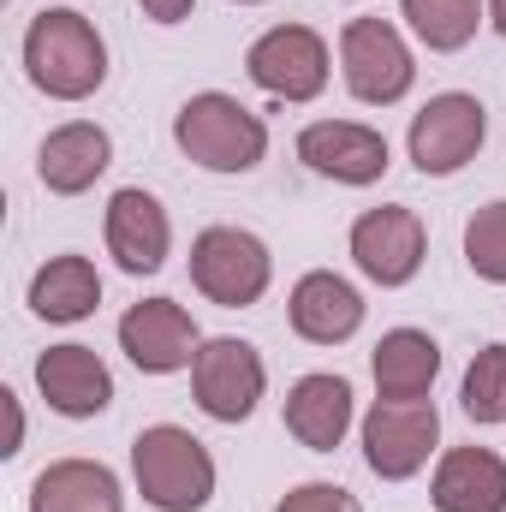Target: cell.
<instances>
[{
    "mask_svg": "<svg viewBox=\"0 0 506 512\" xmlns=\"http://www.w3.org/2000/svg\"><path fill=\"white\" fill-rule=\"evenodd\" d=\"M24 72H30V84H36L42 96H54V102H84V96H96L102 78H108V42H102V30H96L84 12L48 6V12H36L30 30H24Z\"/></svg>",
    "mask_w": 506,
    "mask_h": 512,
    "instance_id": "1",
    "label": "cell"
},
{
    "mask_svg": "<svg viewBox=\"0 0 506 512\" xmlns=\"http://www.w3.org/2000/svg\"><path fill=\"white\" fill-rule=\"evenodd\" d=\"M131 477L155 512H203L215 495V459L179 423H155L131 441Z\"/></svg>",
    "mask_w": 506,
    "mask_h": 512,
    "instance_id": "2",
    "label": "cell"
},
{
    "mask_svg": "<svg viewBox=\"0 0 506 512\" xmlns=\"http://www.w3.org/2000/svg\"><path fill=\"white\" fill-rule=\"evenodd\" d=\"M173 143L203 167V173H251L268 155V126L256 120L239 96L203 90L173 114Z\"/></svg>",
    "mask_w": 506,
    "mask_h": 512,
    "instance_id": "3",
    "label": "cell"
},
{
    "mask_svg": "<svg viewBox=\"0 0 506 512\" xmlns=\"http://www.w3.org/2000/svg\"><path fill=\"white\" fill-rule=\"evenodd\" d=\"M274 280V256L268 245L245 227H203L191 245V286L221 304V310H245L268 292Z\"/></svg>",
    "mask_w": 506,
    "mask_h": 512,
    "instance_id": "4",
    "label": "cell"
},
{
    "mask_svg": "<svg viewBox=\"0 0 506 512\" xmlns=\"http://www.w3.org/2000/svg\"><path fill=\"white\" fill-rule=\"evenodd\" d=\"M340 72L346 90L370 108H393L411 84H417V60L405 48V36L387 18H352L340 36Z\"/></svg>",
    "mask_w": 506,
    "mask_h": 512,
    "instance_id": "5",
    "label": "cell"
},
{
    "mask_svg": "<svg viewBox=\"0 0 506 512\" xmlns=\"http://www.w3.org/2000/svg\"><path fill=\"white\" fill-rule=\"evenodd\" d=\"M245 72L256 90H268L280 102H316L328 90V42L310 24H274L251 42Z\"/></svg>",
    "mask_w": 506,
    "mask_h": 512,
    "instance_id": "6",
    "label": "cell"
},
{
    "mask_svg": "<svg viewBox=\"0 0 506 512\" xmlns=\"http://www.w3.org/2000/svg\"><path fill=\"white\" fill-rule=\"evenodd\" d=\"M483 137H489V108H483L477 96H465V90H447V96H429V108L411 120L405 149H411L417 173L447 179V173H459L465 161H477Z\"/></svg>",
    "mask_w": 506,
    "mask_h": 512,
    "instance_id": "7",
    "label": "cell"
},
{
    "mask_svg": "<svg viewBox=\"0 0 506 512\" xmlns=\"http://www.w3.org/2000/svg\"><path fill=\"white\" fill-rule=\"evenodd\" d=\"M441 441V411L429 399H376L364 417V459L387 483H405L429 465Z\"/></svg>",
    "mask_w": 506,
    "mask_h": 512,
    "instance_id": "8",
    "label": "cell"
},
{
    "mask_svg": "<svg viewBox=\"0 0 506 512\" xmlns=\"http://www.w3.org/2000/svg\"><path fill=\"white\" fill-rule=\"evenodd\" d=\"M262 387H268V370H262L251 340H203V352L191 364V393H197L203 417L245 423L262 399Z\"/></svg>",
    "mask_w": 506,
    "mask_h": 512,
    "instance_id": "9",
    "label": "cell"
},
{
    "mask_svg": "<svg viewBox=\"0 0 506 512\" xmlns=\"http://www.w3.org/2000/svg\"><path fill=\"white\" fill-rule=\"evenodd\" d=\"M120 346L143 376H173V370H191L203 340H197V322L185 304L173 298H143L120 316Z\"/></svg>",
    "mask_w": 506,
    "mask_h": 512,
    "instance_id": "10",
    "label": "cell"
},
{
    "mask_svg": "<svg viewBox=\"0 0 506 512\" xmlns=\"http://www.w3.org/2000/svg\"><path fill=\"white\" fill-rule=\"evenodd\" d=\"M423 251H429V233L411 209L387 203V209H364L352 221V262L376 280V286H405L417 280L423 268Z\"/></svg>",
    "mask_w": 506,
    "mask_h": 512,
    "instance_id": "11",
    "label": "cell"
},
{
    "mask_svg": "<svg viewBox=\"0 0 506 512\" xmlns=\"http://www.w3.org/2000/svg\"><path fill=\"white\" fill-rule=\"evenodd\" d=\"M298 161L334 185H376L387 173V137L358 120H316L298 131Z\"/></svg>",
    "mask_w": 506,
    "mask_h": 512,
    "instance_id": "12",
    "label": "cell"
},
{
    "mask_svg": "<svg viewBox=\"0 0 506 512\" xmlns=\"http://www.w3.org/2000/svg\"><path fill=\"white\" fill-rule=\"evenodd\" d=\"M108 251L126 274H155L167 251H173V227H167V209L143 191L126 185L108 197Z\"/></svg>",
    "mask_w": 506,
    "mask_h": 512,
    "instance_id": "13",
    "label": "cell"
},
{
    "mask_svg": "<svg viewBox=\"0 0 506 512\" xmlns=\"http://www.w3.org/2000/svg\"><path fill=\"white\" fill-rule=\"evenodd\" d=\"M36 387L60 417H102L114 405V376L90 346H48L36 358Z\"/></svg>",
    "mask_w": 506,
    "mask_h": 512,
    "instance_id": "14",
    "label": "cell"
},
{
    "mask_svg": "<svg viewBox=\"0 0 506 512\" xmlns=\"http://www.w3.org/2000/svg\"><path fill=\"white\" fill-rule=\"evenodd\" d=\"M292 328H298L310 346H340V340H352V334L364 328V298H358V286L340 280V274H328V268L304 274V280L292 286Z\"/></svg>",
    "mask_w": 506,
    "mask_h": 512,
    "instance_id": "15",
    "label": "cell"
},
{
    "mask_svg": "<svg viewBox=\"0 0 506 512\" xmlns=\"http://www.w3.org/2000/svg\"><path fill=\"white\" fill-rule=\"evenodd\" d=\"M108 161H114V143H108V131L90 126V120H72V126L48 131L42 149H36V173H42V185L60 191V197L90 191V185L108 173Z\"/></svg>",
    "mask_w": 506,
    "mask_h": 512,
    "instance_id": "16",
    "label": "cell"
},
{
    "mask_svg": "<svg viewBox=\"0 0 506 512\" xmlns=\"http://www.w3.org/2000/svg\"><path fill=\"white\" fill-rule=\"evenodd\" d=\"M30 512H126V495L102 459H54L30 483Z\"/></svg>",
    "mask_w": 506,
    "mask_h": 512,
    "instance_id": "17",
    "label": "cell"
},
{
    "mask_svg": "<svg viewBox=\"0 0 506 512\" xmlns=\"http://www.w3.org/2000/svg\"><path fill=\"white\" fill-rule=\"evenodd\" d=\"M286 429L310 453H334L352 429V382L346 376H304L286 393Z\"/></svg>",
    "mask_w": 506,
    "mask_h": 512,
    "instance_id": "18",
    "label": "cell"
},
{
    "mask_svg": "<svg viewBox=\"0 0 506 512\" xmlns=\"http://www.w3.org/2000/svg\"><path fill=\"white\" fill-rule=\"evenodd\" d=\"M435 507L441 512H506V465L489 447H453L435 465Z\"/></svg>",
    "mask_w": 506,
    "mask_h": 512,
    "instance_id": "19",
    "label": "cell"
},
{
    "mask_svg": "<svg viewBox=\"0 0 506 512\" xmlns=\"http://www.w3.org/2000/svg\"><path fill=\"white\" fill-rule=\"evenodd\" d=\"M102 304V274L90 256H48L30 280V310L42 322H84Z\"/></svg>",
    "mask_w": 506,
    "mask_h": 512,
    "instance_id": "20",
    "label": "cell"
},
{
    "mask_svg": "<svg viewBox=\"0 0 506 512\" xmlns=\"http://www.w3.org/2000/svg\"><path fill=\"white\" fill-rule=\"evenodd\" d=\"M370 370H376L381 399H423L441 376V346L423 328H393V334H381Z\"/></svg>",
    "mask_w": 506,
    "mask_h": 512,
    "instance_id": "21",
    "label": "cell"
},
{
    "mask_svg": "<svg viewBox=\"0 0 506 512\" xmlns=\"http://www.w3.org/2000/svg\"><path fill=\"white\" fill-rule=\"evenodd\" d=\"M399 18L417 30L423 48L459 54L477 36V24H483V0H399Z\"/></svg>",
    "mask_w": 506,
    "mask_h": 512,
    "instance_id": "22",
    "label": "cell"
},
{
    "mask_svg": "<svg viewBox=\"0 0 506 512\" xmlns=\"http://www.w3.org/2000/svg\"><path fill=\"white\" fill-rule=\"evenodd\" d=\"M465 417L471 423H506V346H483L465 370Z\"/></svg>",
    "mask_w": 506,
    "mask_h": 512,
    "instance_id": "23",
    "label": "cell"
},
{
    "mask_svg": "<svg viewBox=\"0 0 506 512\" xmlns=\"http://www.w3.org/2000/svg\"><path fill=\"white\" fill-rule=\"evenodd\" d=\"M465 262H471V274L506 286V203H489L465 221Z\"/></svg>",
    "mask_w": 506,
    "mask_h": 512,
    "instance_id": "24",
    "label": "cell"
},
{
    "mask_svg": "<svg viewBox=\"0 0 506 512\" xmlns=\"http://www.w3.org/2000/svg\"><path fill=\"white\" fill-rule=\"evenodd\" d=\"M274 512H364V507H358V495L340 489V483H298Z\"/></svg>",
    "mask_w": 506,
    "mask_h": 512,
    "instance_id": "25",
    "label": "cell"
},
{
    "mask_svg": "<svg viewBox=\"0 0 506 512\" xmlns=\"http://www.w3.org/2000/svg\"><path fill=\"white\" fill-rule=\"evenodd\" d=\"M137 6H143V18H155V24H185L197 0H137Z\"/></svg>",
    "mask_w": 506,
    "mask_h": 512,
    "instance_id": "26",
    "label": "cell"
},
{
    "mask_svg": "<svg viewBox=\"0 0 506 512\" xmlns=\"http://www.w3.org/2000/svg\"><path fill=\"white\" fill-rule=\"evenodd\" d=\"M489 24L506 36V0H489Z\"/></svg>",
    "mask_w": 506,
    "mask_h": 512,
    "instance_id": "27",
    "label": "cell"
},
{
    "mask_svg": "<svg viewBox=\"0 0 506 512\" xmlns=\"http://www.w3.org/2000/svg\"><path fill=\"white\" fill-rule=\"evenodd\" d=\"M239 6H262V0H239Z\"/></svg>",
    "mask_w": 506,
    "mask_h": 512,
    "instance_id": "28",
    "label": "cell"
}]
</instances>
